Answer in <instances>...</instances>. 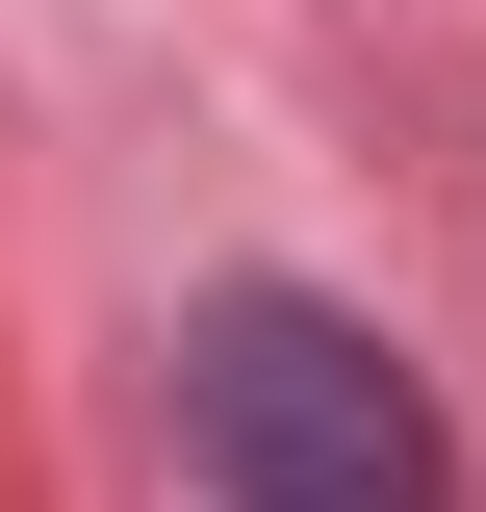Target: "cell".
<instances>
[{
	"mask_svg": "<svg viewBox=\"0 0 486 512\" xmlns=\"http://www.w3.org/2000/svg\"><path fill=\"white\" fill-rule=\"evenodd\" d=\"M180 461L231 512H461L435 384L384 359L359 308H307V282H231V308L180 333Z\"/></svg>",
	"mask_w": 486,
	"mask_h": 512,
	"instance_id": "cell-1",
	"label": "cell"
}]
</instances>
